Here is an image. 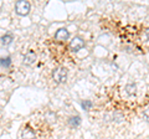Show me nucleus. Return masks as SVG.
Wrapping results in <instances>:
<instances>
[{
    "instance_id": "obj_13",
    "label": "nucleus",
    "mask_w": 149,
    "mask_h": 139,
    "mask_svg": "<svg viewBox=\"0 0 149 139\" xmlns=\"http://www.w3.org/2000/svg\"><path fill=\"white\" fill-rule=\"evenodd\" d=\"M146 38H147V40L149 41V27H148V29L146 30Z\"/></svg>"
},
{
    "instance_id": "obj_7",
    "label": "nucleus",
    "mask_w": 149,
    "mask_h": 139,
    "mask_svg": "<svg viewBox=\"0 0 149 139\" xmlns=\"http://www.w3.org/2000/svg\"><path fill=\"white\" fill-rule=\"evenodd\" d=\"M81 123H82V118L80 117V115H71L68 119H67V124L71 128H77V127H80L81 126Z\"/></svg>"
},
{
    "instance_id": "obj_12",
    "label": "nucleus",
    "mask_w": 149,
    "mask_h": 139,
    "mask_svg": "<svg viewBox=\"0 0 149 139\" xmlns=\"http://www.w3.org/2000/svg\"><path fill=\"white\" fill-rule=\"evenodd\" d=\"M143 118H144V120H147V122L149 123V108H147L143 112Z\"/></svg>"
},
{
    "instance_id": "obj_1",
    "label": "nucleus",
    "mask_w": 149,
    "mask_h": 139,
    "mask_svg": "<svg viewBox=\"0 0 149 139\" xmlns=\"http://www.w3.org/2000/svg\"><path fill=\"white\" fill-rule=\"evenodd\" d=\"M52 80L57 85H61V83H65L67 81V77H68V70L65 67V66H58L52 70Z\"/></svg>"
},
{
    "instance_id": "obj_5",
    "label": "nucleus",
    "mask_w": 149,
    "mask_h": 139,
    "mask_svg": "<svg viewBox=\"0 0 149 139\" xmlns=\"http://www.w3.org/2000/svg\"><path fill=\"white\" fill-rule=\"evenodd\" d=\"M37 60V55L35 51H27V52L24 55V57H22V65H25V66H31V65H34Z\"/></svg>"
},
{
    "instance_id": "obj_2",
    "label": "nucleus",
    "mask_w": 149,
    "mask_h": 139,
    "mask_svg": "<svg viewBox=\"0 0 149 139\" xmlns=\"http://www.w3.org/2000/svg\"><path fill=\"white\" fill-rule=\"evenodd\" d=\"M31 10V4L25 0H19L15 3V13L19 16H27Z\"/></svg>"
},
{
    "instance_id": "obj_3",
    "label": "nucleus",
    "mask_w": 149,
    "mask_h": 139,
    "mask_svg": "<svg viewBox=\"0 0 149 139\" xmlns=\"http://www.w3.org/2000/svg\"><path fill=\"white\" fill-rule=\"evenodd\" d=\"M85 46H86V41L83 38H81V36H74V38L71 39V41H70V44H68V47L72 52H78V51L82 50Z\"/></svg>"
},
{
    "instance_id": "obj_6",
    "label": "nucleus",
    "mask_w": 149,
    "mask_h": 139,
    "mask_svg": "<svg viewBox=\"0 0 149 139\" xmlns=\"http://www.w3.org/2000/svg\"><path fill=\"white\" fill-rule=\"evenodd\" d=\"M35 138H36V133L31 127L26 126L21 131V139H35Z\"/></svg>"
},
{
    "instance_id": "obj_8",
    "label": "nucleus",
    "mask_w": 149,
    "mask_h": 139,
    "mask_svg": "<svg viewBox=\"0 0 149 139\" xmlns=\"http://www.w3.org/2000/svg\"><path fill=\"white\" fill-rule=\"evenodd\" d=\"M0 41H1V45H3V46H9V45H11V42L14 41V34H13L11 31L5 32V34L1 36Z\"/></svg>"
},
{
    "instance_id": "obj_4",
    "label": "nucleus",
    "mask_w": 149,
    "mask_h": 139,
    "mask_svg": "<svg viewBox=\"0 0 149 139\" xmlns=\"http://www.w3.org/2000/svg\"><path fill=\"white\" fill-rule=\"evenodd\" d=\"M68 39H70V31L66 27H61V29H58L55 32V40L58 41V42H65Z\"/></svg>"
},
{
    "instance_id": "obj_9",
    "label": "nucleus",
    "mask_w": 149,
    "mask_h": 139,
    "mask_svg": "<svg viewBox=\"0 0 149 139\" xmlns=\"http://www.w3.org/2000/svg\"><path fill=\"white\" fill-rule=\"evenodd\" d=\"M124 91H125V93H127L128 96H134L137 93V85L134 82H129V83L125 85Z\"/></svg>"
},
{
    "instance_id": "obj_10",
    "label": "nucleus",
    "mask_w": 149,
    "mask_h": 139,
    "mask_svg": "<svg viewBox=\"0 0 149 139\" xmlns=\"http://www.w3.org/2000/svg\"><path fill=\"white\" fill-rule=\"evenodd\" d=\"M11 63H13V61H11V56H6V57L0 58V66H1V67L8 68V67H10V66H11Z\"/></svg>"
},
{
    "instance_id": "obj_11",
    "label": "nucleus",
    "mask_w": 149,
    "mask_h": 139,
    "mask_svg": "<svg viewBox=\"0 0 149 139\" xmlns=\"http://www.w3.org/2000/svg\"><path fill=\"white\" fill-rule=\"evenodd\" d=\"M93 107V103H92V101L90 99H85V101H81V108L83 111H86V112H88L91 108Z\"/></svg>"
}]
</instances>
